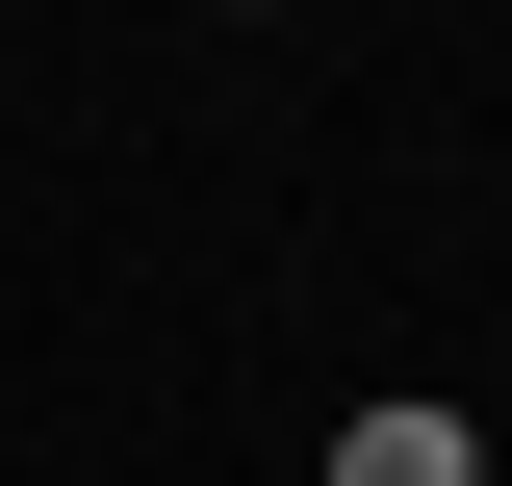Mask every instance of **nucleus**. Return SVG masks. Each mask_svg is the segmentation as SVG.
<instances>
[{
    "label": "nucleus",
    "mask_w": 512,
    "mask_h": 486,
    "mask_svg": "<svg viewBox=\"0 0 512 486\" xmlns=\"http://www.w3.org/2000/svg\"><path fill=\"white\" fill-rule=\"evenodd\" d=\"M333 486H487V435H461V410H359V435H333Z\"/></svg>",
    "instance_id": "f257e3e1"
}]
</instances>
